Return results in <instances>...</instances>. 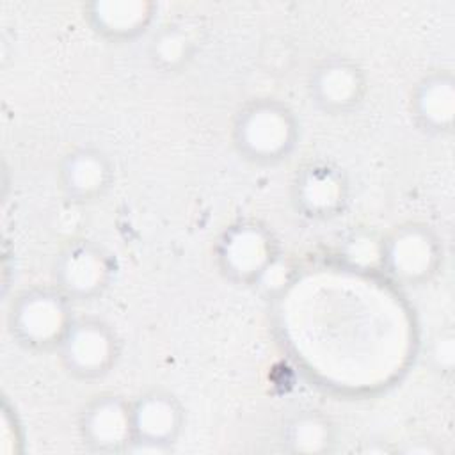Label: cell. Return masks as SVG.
I'll use <instances>...</instances> for the list:
<instances>
[{"label": "cell", "mask_w": 455, "mask_h": 455, "mask_svg": "<svg viewBox=\"0 0 455 455\" xmlns=\"http://www.w3.org/2000/svg\"><path fill=\"white\" fill-rule=\"evenodd\" d=\"M302 124L295 110L275 96H256L238 107L231 121V144L236 155L259 167L279 165L300 144Z\"/></svg>", "instance_id": "1"}, {"label": "cell", "mask_w": 455, "mask_h": 455, "mask_svg": "<svg viewBox=\"0 0 455 455\" xmlns=\"http://www.w3.org/2000/svg\"><path fill=\"white\" fill-rule=\"evenodd\" d=\"M73 304L53 283L30 284L9 302L5 313L7 332L27 352L55 354L76 316Z\"/></svg>", "instance_id": "2"}, {"label": "cell", "mask_w": 455, "mask_h": 455, "mask_svg": "<svg viewBox=\"0 0 455 455\" xmlns=\"http://www.w3.org/2000/svg\"><path fill=\"white\" fill-rule=\"evenodd\" d=\"M281 254L283 247L274 229L252 217L236 219L224 226L213 243V261L219 274L236 286L252 290Z\"/></svg>", "instance_id": "3"}, {"label": "cell", "mask_w": 455, "mask_h": 455, "mask_svg": "<svg viewBox=\"0 0 455 455\" xmlns=\"http://www.w3.org/2000/svg\"><path fill=\"white\" fill-rule=\"evenodd\" d=\"M444 245L427 222L405 220L382 233L380 274L400 286L428 284L443 268Z\"/></svg>", "instance_id": "4"}, {"label": "cell", "mask_w": 455, "mask_h": 455, "mask_svg": "<svg viewBox=\"0 0 455 455\" xmlns=\"http://www.w3.org/2000/svg\"><path fill=\"white\" fill-rule=\"evenodd\" d=\"M123 352L116 327L98 315H76L55 350L59 364L75 380L105 379Z\"/></svg>", "instance_id": "5"}, {"label": "cell", "mask_w": 455, "mask_h": 455, "mask_svg": "<svg viewBox=\"0 0 455 455\" xmlns=\"http://www.w3.org/2000/svg\"><path fill=\"white\" fill-rule=\"evenodd\" d=\"M114 277L112 252L85 236L69 238L52 261V283L73 302H91L103 297Z\"/></svg>", "instance_id": "6"}, {"label": "cell", "mask_w": 455, "mask_h": 455, "mask_svg": "<svg viewBox=\"0 0 455 455\" xmlns=\"http://www.w3.org/2000/svg\"><path fill=\"white\" fill-rule=\"evenodd\" d=\"M352 187L347 171L334 160L316 156L302 162L290 181V203L297 215L311 222H327L343 215Z\"/></svg>", "instance_id": "7"}, {"label": "cell", "mask_w": 455, "mask_h": 455, "mask_svg": "<svg viewBox=\"0 0 455 455\" xmlns=\"http://www.w3.org/2000/svg\"><path fill=\"white\" fill-rule=\"evenodd\" d=\"M306 91L311 105L329 117L357 112L370 91L366 69L348 55H327L309 71Z\"/></svg>", "instance_id": "8"}, {"label": "cell", "mask_w": 455, "mask_h": 455, "mask_svg": "<svg viewBox=\"0 0 455 455\" xmlns=\"http://www.w3.org/2000/svg\"><path fill=\"white\" fill-rule=\"evenodd\" d=\"M133 443L128 453H169L185 430L187 411L169 389L151 387L132 398Z\"/></svg>", "instance_id": "9"}, {"label": "cell", "mask_w": 455, "mask_h": 455, "mask_svg": "<svg viewBox=\"0 0 455 455\" xmlns=\"http://www.w3.org/2000/svg\"><path fill=\"white\" fill-rule=\"evenodd\" d=\"M76 430L89 451L128 453L133 443L132 398L112 391L91 396L78 412Z\"/></svg>", "instance_id": "10"}, {"label": "cell", "mask_w": 455, "mask_h": 455, "mask_svg": "<svg viewBox=\"0 0 455 455\" xmlns=\"http://www.w3.org/2000/svg\"><path fill=\"white\" fill-rule=\"evenodd\" d=\"M114 181L116 164L100 146H73L57 162V190L69 204L85 206L101 201L110 192Z\"/></svg>", "instance_id": "11"}, {"label": "cell", "mask_w": 455, "mask_h": 455, "mask_svg": "<svg viewBox=\"0 0 455 455\" xmlns=\"http://www.w3.org/2000/svg\"><path fill=\"white\" fill-rule=\"evenodd\" d=\"M409 116L428 137H448L455 126V75L435 68L421 75L409 92Z\"/></svg>", "instance_id": "12"}, {"label": "cell", "mask_w": 455, "mask_h": 455, "mask_svg": "<svg viewBox=\"0 0 455 455\" xmlns=\"http://www.w3.org/2000/svg\"><path fill=\"white\" fill-rule=\"evenodd\" d=\"M156 12L153 0H91L82 5L91 32L108 43H130L149 34Z\"/></svg>", "instance_id": "13"}, {"label": "cell", "mask_w": 455, "mask_h": 455, "mask_svg": "<svg viewBox=\"0 0 455 455\" xmlns=\"http://www.w3.org/2000/svg\"><path fill=\"white\" fill-rule=\"evenodd\" d=\"M279 441L283 450L293 455H325L336 450L338 428L320 409H297L283 421Z\"/></svg>", "instance_id": "14"}, {"label": "cell", "mask_w": 455, "mask_h": 455, "mask_svg": "<svg viewBox=\"0 0 455 455\" xmlns=\"http://www.w3.org/2000/svg\"><path fill=\"white\" fill-rule=\"evenodd\" d=\"M199 52L197 32L183 20L160 23L151 30L146 57L158 73L174 75L190 66Z\"/></svg>", "instance_id": "15"}, {"label": "cell", "mask_w": 455, "mask_h": 455, "mask_svg": "<svg viewBox=\"0 0 455 455\" xmlns=\"http://www.w3.org/2000/svg\"><path fill=\"white\" fill-rule=\"evenodd\" d=\"M336 254L341 265L354 272H380L382 233L357 228L341 238Z\"/></svg>", "instance_id": "16"}, {"label": "cell", "mask_w": 455, "mask_h": 455, "mask_svg": "<svg viewBox=\"0 0 455 455\" xmlns=\"http://www.w3.org/2000/svg\"><path fill=\"white\" fill-rule=\"evenodd\" d=\"M428 363L432 370L444 377L450 379L455 370V332L451 327H443L434 334L430 339V348H428Z\"/></svg>", "instance_id": "17"}, {"label": "cell", "mask_w": 455, "mask_h": 455, "mask_svg": "<svg viewBox=\"0 0 455 455\" xmlns=\"http://www.w3.org/2000/svg\"><path fill=\"white\" fill-rule=\"evenodd\" d=\"M25 446V432L20 423L14 407L4 400L2 407V451L4 453H21Z\"/></svg>", "instance_id": "18"}]
</instances>
